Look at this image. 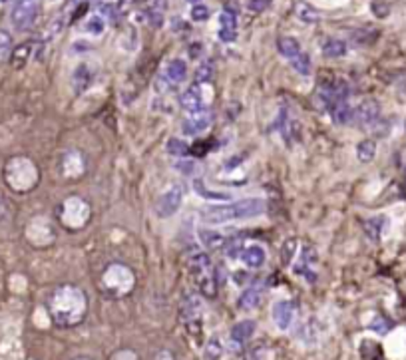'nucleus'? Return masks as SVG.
Masks as SVG:
<instances>
[{
	"label": "nucleus",
	"instance_id": "f257e3e1",
	"mask_svg": "<svg viewBox=\"0 0 406 360\" xmlns=\"http://www.w3.org/2000/svg\"><path fill=\"white\" fill-rule=\"evenodd\" d=\"M48 313H50V318H52L56 327H78V325L84 323V318L88 315V296L80 287L62 284L50 296Z\"/></svg>",
	"mask_w": 406,
	"mask_h": 360
},
{
	"label": "nucleus",
	"instance_id": "f03ea898",
	"mask_svg": "<svg viewBox=\"0 0 406 360\" xmlns=\"http://www.w3.org/2000/svg\"><path fill=\"white\" fill-rule=\"evenodd\" d=\"M265 201L259 197H251V199H241L235 203H227V205H215V208L203 209L199 213V219L208 225H221V223H229V221H241V219L259 217L265 213Z\"/></svg>",
	"mask_w": 406,
	"mask_h": 360
},
{
	"label": "nucleus",
	"instance_id": "7ed1b4c3",
	"mask_svg": "<svg viewBox=\"0 0 406 360\" xmlns=\"http://www.w3.org/2000/svg\"><path fill=\"white\" fill-rule=\"evenodd\" d=\"M4 181L14 193H28L40 181V169L30 157L16 155L4 165Z\"/></svg>",
	"mask_w": 406,
	"mask_h": 360
},
{
	"label": "nucleus",
	"instance_id": "20e7f679",
	"mask_svg": "<svg viewBox=\"0 0 406 360\" xmlns=\"http://www.w3.org/2000/svg\"><path fill=\"white\" fill-rule=\"evenodd\" d=\"M187 267L191 271V277L198 284V291L205 299H215L217 296V277L213 263L209 259L208 253L191 251L187 255Z\"/></svg>",
	"mask_w": 406,
	"mask_h": 360
},
{
	"label": "nucleus",
	"instance_id": "39448f33",
	"mask_svg": "<svg viewBox=\"0 0 406 360\" xmlns=\"http://www.w3.org/2000/svg\"><path fill=\"white\" fill-rule=\"evenodd\" d=\"M136 275L121 263H112L102 275V293L108 299H124L133 291Z\"/></svg>",
	"mask_w": 406,
	"mask_h": 360
},
{
	"label": "nucleus",
	"instance_id": "423d86ee",
	"mask_svg": "<svg viewBox=\"0 0 406 360\" xmlns=\"http://www.w3.org/2000/svg\"><path fill=\"white\" fill-rule=\"evenodd\" d=\"M58 219H60L62 227H66L68 231L84 229L92 219V209H90L88 201H84L82 197H68L58 208Z\"/></svg>",
	"mask_w": 406,
	"mask_h": 360
},
{
	"label": "nucleus",
	"instance_id": "0eeeda50",
	"mask_svg": "<svg viewBox=\"0 0 406 360\" xmlns=\"http://www.w3.org/2000/svg\"><path fill=\"white\" fill-rule=\"evenodd\" d=\"M293 271L297 277L305 279L307 283H315L317 281V271H315V265H317V251L309 245V243H301L297 245V251L293 255ZM291 259V261H293Z\"/></svg>",
	"mask_w": 406,
	"mask_h": 360
},
{
	"label": "nucleus",
	"instance_id": "6e6552de",
	"mask_svg": "<svg viewBox=\"0 0 406 360\" xmlns=\"http://www.w3.org/2000/svg\"><path fill=\"white\" fill-rule=\"evenodd\" d=\"M179 313H181V320H184V327L187 328V332L198 337L201 332V315H203L201 299L198 295H193V293L184 295Z\"/></svg>",
	"mask_w": 406,
	"mask_h": 360
},
{
	"label": "nucleus",
	"instance_id": "1a4fd4ad",
	"mask_svg": "<svg viewBox=\"0 0 406 360\" xmlns=\"http://www.w3.org/2000/svg\"><path fill=\"white\" fill-rule=\"evenodd\" d=\"M181 201H184V189L179 186L169 187L165 189L164 193L160 196L157 203H155V215L160 219H167L172 215H176L177 209L181 208Z\"/></svg>",
	"mask_w": 406,
	"mask_h": 360
},
{
	"label": "nucleus",
	"instance_id": "9d476101",
	"mask_svg": "<svg viewBox=\"0 0 406 360\" xmlns=\"http://www.w3.org/2000/svg\"><path fill=\"white\" fill-rule=\"evenodd\" d=\"M221 42L231 44L237 40V6L225 4L223 12L220 14V30H217Z\"/></svg>",
	"mask_w": 406,
	"mask_h": 360
},
{
	"label": "nucleus",
	"instance_id": "9b49d317",
	"mask_svg": "<svg viewBox=\"0 0 406 360\" xmlns=\"http://www.w3.org/2000/svg\"><path fill=\"white\" fill-rule=\"evenodd\" d=\"M60 174L68 181L78 179V177L86 174V162H84L82 153L76 152V150H70V152L64 153L62 162H60Z\"/></svg>",
	"mask_w": 406,
	"mask_h": 360
},
{
	"label": "nucleus",
	"instance_id": "f8f14e48",
	"mask_svg": "<svg viewBox=\"0 0 406 360\" xmlns=\"http://www.w3.org/2000/svg\"><path fill=\"white\" fill-rule=\"evenodd\" d=\"M36 12H38V4L36 0H30V2H18L14 4L11 14L12 24L16 26V30H28L30 26L36 20Z\"/></svg>",
	"mask_w": 406,
	"mask_h": 360
},
{
	"label": "nucleus",
	"instance_id": "ddd939ff",
	"mask_svg": "<svg viewBox=\"0 0 406 360\" xmlns=\"http://www.w3.org/2000/svg\"><path fill=\"white\" fill-rule=\"evenodd\" d=\"M381 118V106L376 100H364L357 108H352V121L359 126H373Z\"/></svg>",
	"mask_w": 406,
	"mask_h": 360
},
{
	"label": "nucleus",
	"instance_id": "4468645a",
	"mask_svg": "<svg viewBox=\"0 0 406 360\" xmlns=\"http://www.w3.org/2000/svg\"><path fill=\"white\" fill-rule=\"evenodd\" d=\"M211 121H213V116L205 112V109H201V112H196V114H187V118L181 121V131L186 133V136H198L201 131H205L211 126Z\"/></svg>",
	"mask_w": 406,
	"mask_h": 360
},
{
	"label": "nucleus",
	"instance_id": "2eb2a0df",
	"mask_svg": "<svg viewBox=\"0 0 406 360\" xmlns=\"http://www.w3.org/2000/svg\"><path fill=\"white\" fill-rule=\"evenodd\" d=\"M295 318V305L291 301H279L273 306V323L279 330H287Z\"/></svg>",
	"mask_w": 406,
	"mask_h": 360
},
{
	"label": "nucleus",
	"instance_id": "dca6fc26",
	"mask_svg": "<svg viewBox=\"0 0 406 360\" xmlns=\"http://www.w3.org/2000/svg\"><path fill=\"white\" fill-rule=\"evenodd\" d=\"M179 104H181V108L186 109L187 114H196V112L203 109V100H201V94H199L198 84L187 88L186 92L179 96Z\"/></svg>",
	"mask_w": 406,
	"mask_h": 360
},
{
	"label": "nucleus",
	"instance_id": "f3484780",
	"mask_svg": "<svg viewBox=\"0 0 406 360\" xmlns=\"http://www.w3.org/2000/svg\"><path fill=\"white\" fill-rule=\"evenodd\" d=\"M92 82H94V72L90 70L88 64H80L74 70V74H72V86H74V92L76 94H82V92H86L90 86H92Z\"/></svg>",
	"mask_w": 406,
	"mask_h": 360
},
{
	"label": "nucleus",
	"instance_id": "a211bd4d",
	"mask_svg": "<svg viewBox=\"0 0 406 360\" xmlns=\"http://www.w3.org/2000/svg\"><path fill=\"white\" fill-rule=\"evenodd\" d=\"M249 269H261L265 265V259H267V255H265L263 247H259V245H249V247H245L241 253V257H239Z\"/></svg>",
	"mask_w": 406,
	"mask_h": 360
},
{
	"label": "nucleus",
	"instance_id": "6ab92c4d",
	"mask_svg": "<svg viewBox=\"0 0 406 360\" xmlns=\"http://www.w3.org/2000/svg\"><path fill=\"white\" fill-rule=\"evenodd\" d=\"M255 328H257L255 320H241V323H237L235 327L231 328V342L241 347V344H245L247 340L251 339Z\"/></svg>",
	"mask_w": 406,
	"mask_h": 360
},
{
	"label": "nucleus",
	"instance_id": "aec40b11",
	"mask_svg": "<svg viewBox=\"0 0 406 360\" xmlns=\"http://www.w3.org/2000/svg\"><path fill=\"white\" fill-rule=\"evenodd\" d=\"M261 296H263V287L259 284H251L243 291V295L239 296V308L241 311H251L257 308L261 303Z\"/></svg>",
	"mask_w": 406,
	"mask_h": 360
},
{
	"label": "nucleus",
	"instance_id": "412c9836",
	"mask_svg": "<svg viewBox=\"0 0 406 360\" xmlns=\"http://www.w3.org/2000/svg\"><path fill=\"white\" fill-rule=\"evenodd\" d=\"M32 48H34L32 42H23L12 50L11 66L14 70H23L24 66L28 64V60H30V56H32Z\"/></svg>",
	"mask_w": 406,
	"mask_h": 360
},
{
	"label": "nucleus",
	"instance_id": "4be33fe9",
	"mask_svg": "<svg viewBox=\"0 0 406 360\" xmlns=\"http://www.w3.org/2000/svg\"><path fill=\"white\" fill-rule=\"evenodd\" d=\"M277 50H279V54L285 56L287 60H291V58H295V56L303 52L299 40L293 38V36H281V38L277 40Z\"/></svg>",
	"mask_w": 406,
	"mask_h": 360
},
{
	"label": "nucleus",
	"instance_id": "5701e85b",
	"mask_svg": "<svg viewBox=\"0 0 406 360\" xmlns=\"http://www.w3.org/2000/svg\"><path fill=\"white\" fill-rule=\"evenodd\" d=\"M198 235L201 245H203L205 249H220V247H225V243H227V239H225L223 235H220L217 231L201 229Z\"/></svg>",
	"mask_w": 406,
	"mask_h": 360
},
{
	"label": "nucleus",
	"instance_id": "b1692460",
	"mask_svg": "<svg viewBox=\"0 0 406 360\" xmlns=\"http://www.w3.org/2000/svg\"><path fill=\"white\" fill-rule=\"evenodd\" d=\"M187 74V66L184 60H172L167 68H165V78H167V82H172V84H179V82H184V78Z\"/></svg>",
	"mask_w": 406,
	"mask_h": 360
},
{
	"label": "nucleus",
	"instance_id": "393cba45",
	"mask_svg": "<svg viewBox=\"0 0 406 360\" xmlns=\"http://www.w3.org/2000/svg\"><path fill=\"white\" fill-rule=\"evenodd\" d=\"M295 14L299 16V20L305 22V24H317L321 20V14L311 4L303 2V0H299L295 4Z\"/></svg>",
	"mask_w": 406,
	"mask_h": 360
},
{
	"label": "nucleus",
	"instance_id": "a878e982",
	"mask_svg": "<svg viewBox=\"0 0 406 360\" xmlns=\"http://www.w3.org/2000/svg\"><path fill=\"white\" fill-rule=\"evenodd\" d=\"M323 54H325V58H340V56L347 54V44L339 38H329L323 44Z\"/></svg>",
	"mask_w": 406,
	"mask_h": 360
},
{
	"label": "nucleus",
	"instance_id": "bb28decb",
	"mask_svg": "<svg viewBox=\"0 0 406 360\" xmlns=\"http://www.w3.org/2000/svg\"><path fill=\"white\" fill-rule=\"evenodd\" d=\"M193 189L199 197L203 199H213V201H227L229 199V193H221V191H211L201 179H193Z\"/></svg>",
	"mask_w": 406,
	"mask_h": 360
},
{
	"label": "nucleus",
	"instance_id": "cd10ccee",
	"mask_svg": "<svg viewBox=\"0 0 406 360\" xmlns=\"http://www.w3.org/2000/svg\"><path fill=\"white\" fill-rule=\"evenodd\" d=\"M223 352H225V349H223V342H221L217 337H211V339L205 342V347H203V356H205L208 360H221Z\"/></svg>",
	"mask_w": 406,
	"mask_h": 360
},
{
	"label": "nucleus",
	"instance_id": "c85d7f7f",
	"mask_svg": "<svg viewBox=\"0 0 406 360\" xmlns=\"http://www.w3.org/2000/svg\"><path fill=\"white\" fill-rule=\"evenodd\" d=\"M384 217H373V219H366L364 221V233L371 237V241H378L381 239V235H383L384 229Z\"/></svg>",
	"mask_w": 406,
	"mask_h": 360
},
{
	"label": "nucleus",
	"instance_id": "c756f323",
	"mask_svg": "<svg viewBox=\"0 0 406 360\" xmlns=\"http://www.w3.org/2000/svg\"><path fill=\"white\" fill-rule=\"evenodd\" d=\"M374 153H376V143H374L373 140H362V142L357 145V157H359V162H362V164L373 162Z\"/></svg>",
	"mask_w": 406,
	"mask_h": 360
},
{
	"label": "nucleus",
	"instance_id": "7c9ffc66",
	"mask_svg": "<svg viewBox=\"0 0 406 360\" xmlns=\"http://www.w3.org/2000/svg\"><path fill=\"white\" fill-rule=\"evenodd\" d=\"M289 62H291V66L295 68V72H299L301 76H309L311 74V60H309V56L305 52L291 58Z\"/></svg>",
	"mask_w": 406,
	"mask_h": 360
},
{
	"label": "nucleus",
	"instance_id": "2f4dec72",
	"mask_svg": "<svg viewBox=\"0 0 406 360\" xmlns=\"http://www.w3.org/2000/svg\"><path fill=\"white\" fill-rule=\"evenodd\" d=\"M211 78H213V62L205 60L198 68V72H196V84L198 86L199 84H208V82H211Z\"/></svg>",
	"mask_w": 406,
	"mask_h": 360
},
{
	"label": "nucleus",
	"instance_id": "473e14b6",
	"mask_svg": "<svg viewBox=\"0 0 406 360\" xmlns=\"http://www.w3.org/2000/svg\"><path fill=\"white\" fill-rule=\"evenodd\" d=\"M243 241L241 239H231L225 243V251H227V257L229 259H239L243 253Z\"/></svg>",
	"mask_w": 406,
	"mask_h": 360
},
{
	"label": "nucleus",
	"instance_id": "72a5a7b5",
	"mask_svg": "<svg viewBox=\"0 0 406 360\" xmlns=\"http://www.w3.org/2000/svg\"><path fill=\"white\" fill-rule=\"evenodd\" d=\"M187 152H189V145L186 142H181L177 138H172L167 142V153H172V155H186Z\"/></svg>",
	"mask_w": 406,
	"mask_h": 360
},
{
	"label": "nucleus",
	"instance_id": "f704fd0d",
	"mask_svg": "<svg viewBox=\"0 0 406 360\" xmlns=\"http://www.w3.org/2000/svg\"><path fill=\"white\" fill-rule=\"evenodd\" d=\"M11 50H12V36L6 32V30L0 28V60L11 54Z\"/></svg>",
	"mask_w": 406,
	"mask_h": 360
},
{
	"label": "nucleus",
	"instance_id": "c9c22d12",
	"mask_svg": "<svg viewBox=\"0 0 406 360\" xmlns=\"http://www.w3.org/2000/svg\"><path fill=\"white\" fill-rule=\"evenodd\" d=\"M104 26H106V22L102 16H94V18H90L88 24H86V30L90 34H102L104 32Z\"/></svg>",
	"mask_w": 406,
	"mask_h": 360
},
{
	"label": "nucleus",
	"instance_id": "e433bc0d",
	"mask_svg": "<svg viewBox=\"0 0 406 360\" xmlns=\"http://www.w3.org/2000/svg\"><path fill=\"white\" fill-rule=\"evenodd\" d=\"M209 18V8L205 4H196L193 8H191V20L196 22H203Z\"/></svg>",
	"mask_w": 406,
	"mask_h": 360
},
{
	"label": "nucleus",
	"instance_id": "4c0bfd02",
	"mask_svg": "<svg viewBox=\"0 0 406 360\" xmlns=\"http://www.w3.org/2000/svg\"><path fill=\"white\" fill-rule=\"evenodd\" d=\"M269 2H271V0H249V2H247V12L259 14V12H263L265 8L269 6Z\"/></svg>",
	"mask_w": 406,
	"mask_h": 360
},
{
	"label": "nucleus",
	"instance_id": "58836bf2",
	"mask_svg": "<svg viewBox=\"0 0 406 360\" xmlns=\"http://www.w3.org/2000/svg\"><path fill=\"white\" fill-rule=\"evenodd\" d=\"M110 360H140V356H138V354L130 349H120L112 354Z\"/></svg>",
	"mask_w": 406,
	"mask_h": 360
},
{
	"label": "nucleus",
	"instance_id": "ea45409f",
	"mask_svg": "<svg viewBox=\"0 0 406 360\" xmlns=\"http://www.w3.org/2000/svg\"><path fill=\"white\" fill-rule=\"evenodd\" d=\"M371 328L376 330L378 335H386V332L390 330V323H388L384 317H376L374 318V323H371Z\"/></svg>",
	"mask_w": 406,
	"mask_h": 360
},
{
	"label": "nucleus",
	"instance_id": "a19ab883",
	"mask_svg": "<svg viewBox=\"0 0 406 360\" xmlns=\"http://www.w3.org/2000/svg\"><path fill=\"white\" fill-rule=\"evenodd\" d=\"M177 172H181L184 175H191L193 174V169H196V162L193 160H181V162H177L176 164Z\"/></svg>",
	"mask_w": 406,
	"mask_h": 360
},
{
	"label": "nucleus",
	"instance_id": "79ce46f5",
	"mask_svg": "<svg viewBox=\"0 0 406 360\" xmlns=\"http://www.w3.org/2000/svg\"><path fill=\"white\" fill-rule=\"evenodd\" d=\"M154 360H176V356H174L172 350H160V352L155 354Z\"/></svg>",
	"mask_w": 406,
	"mask_h": 360
},
{
	"label": "nucleus",
	"instance_id": "37998d69",
	"mask_svg": "<svg viewBox=\"0 0 406 360\" xmlns=\"http://www.w3.org/2000/svg\"><path fill=\"white\" fill-rule=\"evenodd\" d=\"M18 2H30V0H14V4H18Z\"/></svg>",
	"mask_w": 406,
	"mask_h": 360
},
{
	"label": "nucleus",
	"instance_id": "c03bdc74",
	"mask_svg": "<svg viewBox=\"0 0 406 360\" xmlns=\"http://www.w3.org/2000/svg\"><path fill=\"white\" fill-rule=\"evenodd\" d=\"M74 360H90V359H84V356H80V359H74Z\"/></svg>",
	"mask_w": 406,
	"mask_h": 360
},
{
	"label": "nucleus",
	"instance_id": "a18cd8bd",
	"mask_svg": "<svg viewBox=\"0 0 406 360\" xmlns=\"http://www.w3.org/2000/svg\"><path fill=\"white\" fill-rule=\"evenodd\" d=\"M187 2H193V4H196V2H199V0H187Z\"/></svg>",
	"mask_w": 406,
	"mask_h": 360
},
{
	"label": "nucleus",
	"instance_id": "49530a36",
	"mask_svg": "<svg viewBox=\"0 0 406 360\" xmlns=\"http://www.w3.org/2000/svg\"><path fill=\"white\" fill-rule=\"evenodd\" d=\"M2 209H4V208H2V201H0V213H2Z\"/></svg>",
	"mask_w": 406,
	"mask_h": 360
},
{
	"label": "nucleus",
	"instance_id": "de8ad7c7",
	"mask_svg": "<svg viewBox=\"0 0 406 360\" xmlns=\"http://www.w3.org/2000/svg\"><path fill=\"white\" fill-rule=\"evenodd\" d=\"M0 2H6V0H0Z\"/></svg>",
	"mask_w": 406,
	"mask_h": 360
}]
</instances>
